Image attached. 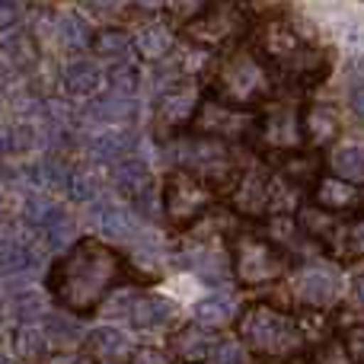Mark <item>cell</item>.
I'll return each instance as SVG.
<instances>
[{"instance_id": "13", "label": "cell", "mask_w": 364, "mask_h": 364, "mask_svg": "<svg viewBox=\"0 0 364 364\" xmlns=\"http://www.w3.org/2000/svg\"><path fill=\"white\" fill-rule=\"evenodd\" d=\"M233 208L243 218H262L265 211L275 208V186L265 173H246L233 186Z\"/></svg>"}, {"instance_id": "30", "label": "cell", "mask_w": 364, "mask_h": 364, "mask_svg": "<svg viewBox=\"0 0 364 364\" xmlns=\"http://www.w3.org/2000/svg\"><path fill=\"white\" fill-rule=\"evenodd\" d=\"M329 166L339 179L364 182V144H346L329 157Z\"/></svg>"}, {"instance_id": "32", "label": "cell", "mask_w": 364, "mask_h": 364, "mask_svg": "<svg viewBox=\"0 0 364 364\" xmlns=\"http://www.w3.org/2000/svg\"><path fill=\"white\" fill-rule=\"evenodd\" d=\"M13 348L23 361H42L48 355V333L36 326H19L16 336H13Z\"/></svg>"}, {"instance_id": "36", "label": "cell", "mask_w": 364, "mask_h": 364, "mask_svg": "<svg viewBox=\"0 0 364 364\" xmlns=\"http://www.w3.org/2000/svg\"><path fill=\"white\" fill-rule=\"evenodd\" d=\"M0 48H4V55L10 58L13 64H19V68H29L32 61H36V42H32L29 36H26V32H10V36L4 38V42H0Z\"/></svg>"}, {"instance_id": "21", "label": "cell", "mask_w": 364, "mask_h": 364, "mask_svg": "<svg viewBox=\"0 0 364 364\" xmlns=\"http://www.w3.org/2000/svg\"><path fill=\"white\" fill-rule=\"evenodd\" d=\"M90 119L93 122H109V125H122V122H132L138 115V102L132 100L128 93H106L90 106Z\"/></svg>"}, {"instance_id": "31", "label": "cell", "mask_w": 364, "mask_h": 364, "mask_svg": "<svg viewBox=\"0 0 364 364\" xmlns=\"http://www.w3.org/2000/svg\"><path fill=\"white\" fill-rule=\"evenodd\" d=\"M55 38H61V45H68V48L93 45V32H90V26L77 13H61L55 19Z\"/></svg>"}, {"instance_id": "14", "label": "cell", "mask_w": 364, "mask_h": 364, "mask_svg": "<svg viewBox=\"0 0 364 364\" xmlns=\"http://www.w3.org/2000/svg\"><path fill=\"white\" fill-rule=\"evenodd\" d=\"M301 132L310 147H326L339 134V115L326 102H307L301 109Z\"/></svg>"}, {"instance_id": "41", "label": "cell", "mask_w": 364, "mask_h": 364, "mask_svg": "<svg viewBox=\"0 0 364 364\" xmlns=\"http://www.w3.org/2000/svg\"><path fill=\"white\" fill-rule=\"evenodd\" d=\"M342 348L352 364H364V326H348L342 333Z\"/></svg>"}, {"instance_id": "11", "label": "cell", "mask_w": 364, "mask_h": 364, "mask_svg": "<svg viewBox=\"0 0 364 364\" xmlns=\"http://www.w3.org/2000/svg\"><path fill=\"white\" fill-rule=\"evenodd\" d=\"M256 141H265L275 151H294L304 144V132H301V112L291 106H275L272 112L259 115L256 122Z\"/></svg>"}, {"instance_id": "2", "label": "cell", "mask_w": 364, "mask_h": 364, "mask_svg": "<svg viewBox=\"0 0 364 364\" xmlns=\"http://www.w3.org/2000/svg\"><path fill=\"white\" fill-rule=\"evenodd\" d=\"M237 333L243 346L262 358H291L304 348L301 323L269 301L250 304L237 320Z\"/></svg>"}, {"instance_id": "16", "label": "cell", "mask_w": 364, "mask_h": 364, "mask_svg": "<svg viewBox=\"0 0 364 364\" xmlns=\"http://www.w3.org/2000/svg\"><path fill=\"white\" fill-rule=\"evenodd\" d=\"M211 336H208V329L201 326V323H188V326H182L176 336L170 339V352L173 358H179L182 364H201L211 358Z\"/></svg>"}, {"instance_id": "34", "label": "cell", "mask_w": 364, "mask_h": 364, "mask_svg": "<svg viewBox=\"0 0 364 364\" xmlns=\"http://www.w3.org/2000/svg\"><path fill=\"white\" fill-rule=\"evenodd\" d=\"M45 333L51 342H61V346H77L83 339L80 323L64 314H45Z\"/></svg>"}, {"instance_id": "29", "label": "cell", "mask_w": 364, "mask_h": 364, "mask_svg": "<svg viewBox=\"0 0 364 364\" xmlns=\"http://www.w3.org/2000/svg\"><path fill=\"white\" fill-rule=\"evenodd\" d=\"M195 320L201 323L205 329H218V326H227L233 320V301L224 294H211L205 301L195 304Z\"/></svg>"}, {"instance_id": "40", "label": "cell", "mask_w": 364, "mask_h": 364, "mask_svg": "<svg viewBox=\"0 0 364 364\" xmlns=\"http://www.w3.org/2000/svg\"><path fill=\"white\" fill-rule=\"evenodd\" d=\"M134 208H138L141 218L157 220L160 211H164V192H157V188H154V182H151V186H144L138 195H134Z\"/></svg>"}, {"instance_id": "44", "label": "cell", "mask_w": 364, "mask_h": 364, "mask_svg": "<svg viewBox=\"0 0 364 364\" xmlns=\"http://www.w3.org/2000/svg\"><path fill=\"white\" fill-rule=\"evenodd\" d=\"M112 83L119 93H132V90L138 87V70H134V64H115Z\"/></svg>"}, {"instance_id": "52", "label": "cell", "mask_w": 364, "mask_h": 364, "mask_svg": "<svg viewBox=\"0 0 364 364\" xmlns=\"http://www.w3.org/2000/svg\"><path fill=\"white\" fill-rule=\"evenodd\" d=\"M352 297H355V304H361L364 307V272L352 278Z\"/></svg>"}, {"instance_id": "9", "label": "cell", "mask_w": 364, "mask_h": 364, "mask_svg": "<svg viewBox=\"0 0 364 364\" xmlns=\"http://www.w3.org/2000/svg\"><path fill=\"white\" fill-rule=\"evenodd\" d=\"M307 38L301 36V29L294 26V19L284 16V13H275L272 10L269 16L259 19L256 26V45L252 48L272 64V68H284L297 51L307 48Z\"/></svg>"}, {"instance_id": "42", "label": "cell", "mask_w": 364, "mask_h": 364, "mask_svg": "<svg viewBox=\"0 0 364 364\" xmlns=\"http://www.w3.org/2000/svg\"><path fill=\"white\" fill-rule=\"evenodd\" d=\"M211 364H246V352L237 346V342L224 339V342H214L211 348Z\"/></svg>"}, {"instance_id": "4", "label": "cell", "mask_w": 364, "mask_h": 364, "mask_svg": "<svg viewBox=\"0 0 364 364\" xmlns=\"http://www.w3.org/2000/svg\"><path fill=\"white\" fill-rule=\"evenodd\" d=\"M230 272L240 288H265L288 272V252L275 240L243 233L230 243Z\"/></svg>"}, {"instance_id": "28", "label": "cell", "mask_w": 364, "mask_h": 364, "mask_svg": "<svg viewBox=\"0 0 364 364\" xmlns=\"http://www.w3.org/2000/svg\"><path fill=\"white\" fill-rule=\"evenodd\" d=\"M173 42H176L173 29H166V26H160V23L144 26V29L138 32V38H134L138 51L147 58V61H164V58L173 51Z\"/></svg>"}, {"instance_id": "51", "label": "cell", "mask_w": 364, "mask_h": 364, "mask_svg": "<svg viewBox=\"0 0 364 364\" xmlns=\"http://www.w3.org/2000/svg\"><path fill=\"white\" fill-rule=\"evenodd\" d=\"M83 4H87L90 10H96V13H109V10L119 6V0H83Z\"/></svg>"}, {"instance_id": "56", "label": "cell", "mask_w": 364, "mask_h": 364, "mask_svg": "<svg viewBox=\"0 0 364 364\" xmlns=\"http://www.w3.org/2000/svg\"><path fill=\"white\" fill-rule=\"evenodd\" d=\"M0 208H4V192H0Z\"/></svg>"}, {"instance_id": "6", "label": "cell", "mask_w": 364, "mask_h": 364, "mask_svg": "<svg viewBox=\"0 0 364 364\" xmlns=\"http://www.w3.org/2000/svg\"><path fill=\"white\" fill-rule=\"evenodd\" d=\"M250 26L252 19L240 0H211L198 16L182 26V36L205 48H224V45L240 42Z\"/></svg>"}, {"instance_id": "53", "label": "cell", "mask_w": 364, "mask_h": 364, "mask_svg": "<svg viewBox=\"0 0 364 364\" xmlns=\"http://www.w3.org/2000/svg\"><path fill=\"white\" fill-rule=\"evenodd\" d=\"M352 70H355V77H358V80H364V55L358 58V61H355V68H352Z\"/></svg>"}, {"instance_id": "8", "label": "cell", "mask_w": 364, "mask_h": 364, "mask_svg": "<svg viewBox=\"0 0 364 364\" xmlns=\"http://www.w3.org/2000/svg\"><path fill=\"white\" fill-rule=\"evenodd\" d=\"M256 122L259 115H252L250 109L233 106V102L220 100L218 93H208L201 96L192 128L218 141H250L256 138Z\"/></svg>"}, {"instance_id": "55", "label": "cell", "mask_w": 364, "mask_h": 364, "mask_svg": "<svg viewBox=\"0 0 364 364\" xmlns=\"http://www.w3.org/2000/svg\"><path fill=\"white\" fill-rule=\"evenodd\" d=\"M0 364H13L10 358H6V355H0Z\"/></svg>"}, {"instance_id": "23", "label": "cell", "mask_w": 364, "mask_h": 364, "mask_svg": "<svg viewBox=\"0 0 364 364\" xmlns=\"http://www.w3.org/2000/svg\"><path fill=\"white\" fill-rule=\"evenodd\" d=\"M90 154L96 160H106V164H119L128 154L134 151V134L132 132H102L96 138H90Z\"/></svg>"}, {"instance_id": "19", "label": "cell", "mask_w": 364, "mask_h": 364, "mask_svg": "<svg viewBox=\"0 0 364 364\" xmlns=\"http://www.w3.org/2000/svg\"><path fill=\"white\" fill-rule=\"evenodd\" d=\"M173 316H176V307L157 294H141L128 307V320L138 329H160L166 323H173Z\"/></svg>"}, {"instance_id": "22", "label": "cell", "mask_w": 364, "mask_h": 364, "mask_svg": "<svg viewBox=\"0 0 364 364\" xmlns=\"http://www.w3.org/2000/svg\"><path fill=\"white\" fill-rule=\"evenodd\" d=\"M87 342H90V352H93L96 358H106V361H119V358H125L128 352H134L128 333H122V329H115V326L93 329V333L87 336Z\"/></svg>"}, {"instance_id": "33", "label": "cell", "mask_w": 364, "mask_h": 364, "mask_svg": "<svg viewBox=\"0 0 364 364\" xmlns=\"http://www.w3.org/2000/svg\"><path fill=\"white\" fill-rule=\"evenodd\" d=\"M42 237H45L48 250H61V246H68L70 240H74V220H70V214L64 211V208H58V211L45 220Z\"/></svg>"}, {"instance_id": "1", "label": "cell", "mask_w": 364, "mask_h": 364, "mask_svg": "<svg viewBox=\"0 0 364 364\" xmlns=\"http://www.w3.org/2000/svg\"><path fill=\"white\" fill-rule=\"evenodd\" d=\"M122 275H125V259L112 246L100 240H80L51 265L45 284L64 310L74 316H90L102 297L122 282Z\"/></svg>"}, {"instance_id": "27", "label": "cell", "mask_w": 364, "mask_h": 364, "mask_svg": "<svg viewBox=\"0 0 364 364\" xmlns=\"http://www.w3.org/2000/svg\"><path fill=\"white\" fill-rule=\"evenodd\" d=\"M0 265L6 275H36L42 269V252L29 243H6L0 250Z\"/></svg>"}, {"instance_id": "54", "label": "cell", "mask_w": 364, "mask_h": 364, "mask_svg": "<svg viewBox=\"0 0 364 364\" xmlns=\"http://www.w3.org/2000/svg\"><path fill=\"white\" fill-rule=\"evenodd\" d=\"M6 87V70H4V64H0V90Z\"/></svg>"}, {"instance_id": "5", "label": "cell", "mask_w": 364, "mask_h": 364, "mask_svg": "<svg viewBox=\"0 0 364 364\" xmlns=\"http://www.w3.org/2000/svg\"><path fill=\"white\" fill-rule=\"evenodd\" d=\"M176 164H179V170H188L201 182H208L214 192H233V186L240 182L237 170H233L230 151H227V141L208 138V134L179 138Z\"/></svg>"}, {"instance_id": "25", "label": "cell", "mask_w": 364, "mask_h": 364, "mask_svg": "<svg viewBox=\"0 0 364 364\" xmlns=\"http://www.w3.org/2000/svg\"><path fill=\"white\" fill-rule=\"evenodd\" d=\"M100 80L102 74L93 61H70L61 74V83L70 96H93L100 90Z\"/></svg>"}, {"instance_id": "18", "label": "cell", "mask_w": 364, "mask_h": 364, "mask_svg": "<svg viewBox=\"0 0 364 364\" xmlns=\"http://www.w3.org/2000/svg\"><path fill=\"white\" fill-rule=\"evenodd\" d=\"M329 256L342 265H352L364 259V218H355V220H342L339 230L333 233V240L326 243Z\"/></svg>"}, {"instance_id": "20", "label": "cell", "mask_w": 364, "mask_h": 364, "mask_svg": "<svg viewBox=\"0 0 364 364\" xmlns=\"http://www.w3.org/2000/svg\"><path fill=\"white\" fill-rule=\"evenodd\" d=\"M198 102H201V96L188 87L166 90V96L160 100V122H164V125H173V128L192 125L195 112H198Z\"/></svg>"}, {"instance_id": "15", "label": "cell", "mask_w": 364, "mask_h": 364, "mask_svg": "<svg viewBox=\"0 0 364 364\" xmlns=\"http://www.w3.org/2000/svg\"><path fill=\"white\" fill-rule=\"evenodd\" d=\"M93 214H96V224H100V233L106 240H112V243H128V240L138 237L134 214L125 211V208L112 205V201H106V198H96Z\"/></svg>"}, {"instance_id": "17", "label": "cell", "mask_w": 364, "mask_h": 364, "mask_svg": "<svg viewBox=\"0 0 364 364\" xmlns=\"http://www.w3.org/2000/svg\"><path fill=\"white\" fill-rule=\"evenodd\" d=\"M339 224H342V214L326 211V208L316 205L314 198L297 211V227H301V233L307 240H314V243H323V246L333 240V233L339 230Z\"/></svg>"}, {"instance_id": "38", "label": "cell", "mask_w": 364, "mask_h": 364, "mask_svg": "<svg viewBox=\"0 0 364 364\" xmlns=\"http://www.w3.org/2000/svg\"><path fill=\"white\" fill-rule=\"evenodd\" d=\"M55 211H58L55 201H51L45 192H36V195H29V198H26V205H23V220H26L29 227H36V230H42L45 220H48Z\"/></svg>"}, {"instance_id": "50", "label": "cell", "mask_w": 364, "mask_h": 364, "mask_svg": "<svg viewBox=\"0 0 364 364\" xmlns=\"http://www.w3.org/2000/svg\"><path fill=\"white\" fill-rule=\"evenodd\" d=\"M48 364H93L90 355H58V358H51Z\"/></svg>"}, {"instance_id": "49", "label": "cell", "mask_w": 364, "mask_h": 364, "mask_svg": "<svg viewBox=\"0 0 364 364\" xmlns=\"http://www.w3.org/2000/svg\"><path fill=\"white\" fill-rule=\"evenodd\" d=\"M348 106H352V112L364 119V80H358L352 87V93H348Z\"/></svg>"}, {"instance_id": "12", "label": "cell", "mask_w": 364, "mask_h": 364, "mask_svg": "<svg viewBox=\"0 0 364 364\" xmlns=\"http://www.w3.org/2000/svg\"><path fill=\"white\" fill-rule=\"evenodd\" d=\"M297 294L314 310L333 307L342 294L339 269H333V265H307V269L301 272V278H297Z\"/></svg>"}, {"instance_id": "46", "label": "cell", "mask_w": 364, "mask_h": 364, "mask_svg": "<svg viewBox=\"0 0 364 364\" xmlns=\"http://www.w3.org/2000/svg\"><path fill=\"white\" fill-rule=\"evenodd\" d=\"M128 364H173V361H170V355H166L164 348L141 346V348H134V352H132Z\"/></svg>"}, {"instance_id": "3", "label": "cell", "mask_w": 364, "mask_h": 364, "mask_svg": "<svg viewBox=\"0 0 364 364\" xmlns=\"http://www.w3.org/2000/svg\"><path fill=\"white\" fill-rule=\"evenodd\" d=\"M214 93L220 100L233 102V106H259V102L272 100V93H275V68L256 48H240L230 58H224Z\"/></svg>"}, {"instance_id": "26", "label": "cell", "mask_w": 364, "mask_h": 364, "mask_svg": "<svg viewBox=\"0 0 364 364\" xmlns=\"http://www.w3.org/2000/svg\"><path fill=\"white\" fill-rule=\"evenodd\" d=\"M112 182L122 195H138L144 186H151V170H147L144 160L138 157H125L119 164H112Z\"/></svg>"}, {"instance_id": "47", "label": "cell", "mask_w": 364, "mask_h": 364, "mask_svg": "<svg viewBox=\"0 0 364 364\" xmlns=\"http://www.w3.org/2000/svg\"><path fill=\"white\" fill-rule=\"evenodd\" d=\"M6 147H10V151H29V147H36V128H29V125L13 128Z\"/></svg>"}, {"instance_id": "35", "label": "cell", "mask_w": 364, "mask_h": 364, "mask_svg": "<svg viewBox=\"0 0 364 364\" xmlns=\"http://www.w3.org/2000/svg\"><path fill=\"white\" fill-rule=\"evenodd\" d=\"M32 179H36L38 186H45L48 192H61L70 182V166H64L61 160H45V164L32 166Z\"/></svg>"}, {"instance_id": "43", "label": "cell", "mask_w": 364, "mask_h": 364, "mask_svg": "<svg viewBox=\"0 0 364 364\" xmlns=\"http://www.w3.org/2000/svg\"><path fill=\"white\" fill-rule=\"evenodd\" d=\"M13 310H16L19 320H36V316H42V297L32 294V291H23L13 304Z\"/></svg>"}, {"instance_id": "7", "label": "cell", "mask_w": 364, "mask_h": 364, "mask_svg": "<svg viewBox=\"0 0 364 364\" xmlns=\"http://www.w3.org/2000/svg\"><path fill=\"white\" fill-rule=\"evenodd\" d=\"M214 205V188L188 170H173L164 182V211L176 230L198 224Z\"/></svg>"}, {"instance_id": "37", "label": "cell", "mask_w": 364, "mask_h": 364, "mask_svg": "<svg viewBox=\"0 0 364 364\" xmlns=\"http://www.w3.org/2000/svg\"><path fill=\"white\" fill-rule=\"evenodd\" d=\"M100 176H96L93 170H77L70 173V182H68V192L74 201H83V205H90V201L100 198Z\"/></svg>"}, {"instance_id": "10", "label": "cell", "mask_w": 364, "mask_h": 364, "mask_svg": "<svg viewBox=\"0 0 364 364\" xmlns=\"http://www.w3.org/2000/svg\"><path fill=\"white\" fill-rule=\"evenodd\" d=\"M278 173L291 188L314 192L326 176V157H323L320 147H294V151H284L278 157Z\"/></svg>"}, {"instance_id": "39", "label": "cell", "mask_w": 364, "mask_h": 364, "mask_svg": "<svg viewBox=\"0 0 364 364\" xmlns=\"http://www.w3.org/2000/svg\"><path fill=\"white\" fill-rule=\"evenodd\" d=\"M128 36L122 29H102V32H96L93 36V48H96V55L100 58H122V55H128Z\"/></svg>"}, {"instance_id": "24", "label": "cell", "mask_w": 364, "mask_h": 364, "mask_svg": "<svg viewBox=\"0 0 364 364\" xmlns=\"http://www.w3.org/2000/svg\"><path fill=\"white\" fill-rule=\"evenodd\" d=\"M179 262L186 265L188 272H195L198 278H205V282H220L227 272V259L220 256L218 250H211V246H195V250H188Z\"/></svg>"}, {"instance_id": "45", "label": "cell", "mask_w": 364, "mask_h": 364, "mask_svg": "<svg viewBox=\"0 0 364 364\" xmlns=\"http://www.w3.org/2000/svg\"><path fill=\"white\" fill-rule=\"evenodd\" d=\"M208 4H211V0H170V10H173V16H176V19L188 23V19L198 16Z\"/></svg>"}, {"instance_id": "48", "label": "cell", "mask_w": 364, "mask_h": 364, "mask_svg": "<svg viewBox=\"0 0 364 364\" xmlns=\"http://www.w3.org/2000/svg\"><path fill=\"white\" fill-rule=\"evenodd\" d=\"M19 19V4L16 0H0V29H10Z\"/></svg>"}]
</instances>
